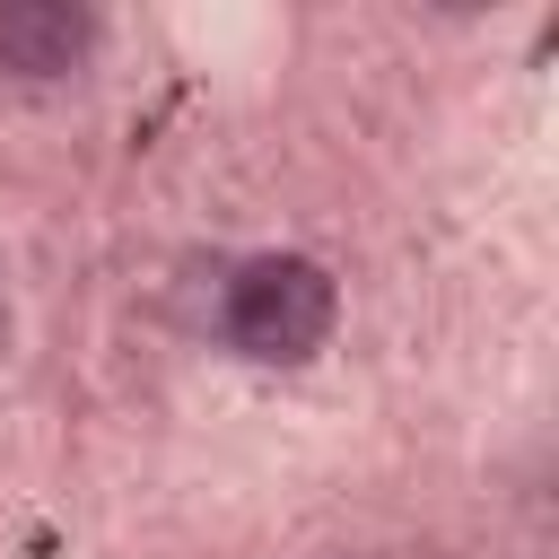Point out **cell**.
Segmentation results:
<instances>
[{
    "label": "cell",
    "mask_w": 559,
    "mask_h": 559,
    "mask_svg": "<svg viewBox=\"0 0 559 559\" xmlns=\"http://www.w3.org/2000/svg\"><path fill=\"white\" fill-rule=\"evenodd\" d=\"M218 314H227V341L253 367H306L332 341L341 297H332V271L323 262H306V253H253V262H236Z\"/></svg>",
    "instance_id": "cell-1"
},
{
    "label": "cell",
    "mask_w": 559,
    "mask_h": 559,
    "mask_svg": "<svg viewBox=\"0 0 559 559\" xmlns=\"http://www.w3.org/2000/svg\"><path fill=\"white\" fill-rule=\"evenodd\" d=\"M96 44V17L70 0H0V70L9 79H70Z\"/></svg>",
    "instance_id": "cell-2"
}]
</instances>
